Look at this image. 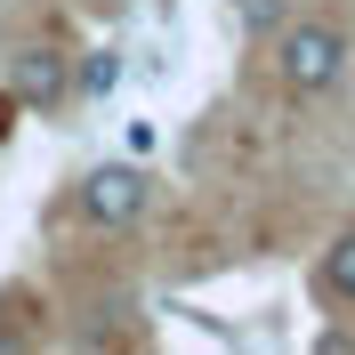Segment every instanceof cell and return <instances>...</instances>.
Returning <instances> with one entry per match:
<instances>
[{"mask_svg": "<svg viewBox=\"0 0 355 355\" xmlns=\"http://www.w3.org/2000/svg\"><path fill=\"white\" fill-rule=\"evenodd\" d=\"M275 73H283V89L291 97H323V89L347 73V33L339 24H315V17H299V24H275Z\"/></svg>", "mask_w": 355, "mask_h": 355, "instance_id": "cell-1", "label": "cell"}, {"mask_svg": "<svg viewBox=\"0 0 355 355\" xmlns=\"http://www.w3.org/2000/svg\"><path fill=\"white\" fill-rule=\"evenodd\" d=\"M146 202H154V178L137 170V162H105V170L81 178V218L89 226H130Z\"/></svg>", "mask_w": 355, "mask_h": 355, "instance_id": "cell-2", "label": "cell"}, {"mask_svg": "<svg viewBox=\"0 0 355 355\" xmlns=\"http://www.w3.org/2000/svg\"><path fill=\"white\" fill-rule=\"evenodd\" d=\"M65 89H73V57H65V49L33 41V49L17 57V97H24V105H57Z\"/></svg>", "mask_w": 355, "mask_h": 355, "instance_id": "cell-3", "label": "cell"}, {"mask_svg": "<svg viewBox=\"0 0 355 355\" xmlns=\"http://www.w3.org/2000/svg\"><path fill=\"white\" fill-rule=\"evenodd\" d=\"M121 73H130V65H121V49H89L81 65H73V89H81V97H97V105H105L113 89H121Z\"/></svg>", "mask_w": 355, "mask_h": 355, "instance_id": "cell-4", "label": "cell"}, {"mask_svg": "<svg viewBox=\"0 0 355 355\" xmlns=\"http://www.w3.org/2000/svg\"><path fill=\"white\" fill-rule=\"evenodd\" d=\"M323 291H331L339 307H355V226L339 234L331 250H323Z\"/></svg>", "mask_w": 355, "mask_h": 355, "instance_id": "cell-5", "label": "cell"}, {"mask_svg": "<svg viewBox=\"0 0 355 355\" xmlns=\"http://www.w3.org/2000/svg\"><path fill=\"white\" fill-rule=\"evenodd\" d=\"M234 17H243V33H259V41H275V24L291 17V0H234Z\"/></svg>", "mask_w": 355, "mask_h": 355, "instance_id": "cell-6", "label": "cell"}, {"mask_svg": "<svg viewBox=\"0 0 355 355\" xmlns=\"http://www.w3.org/2000/svg\"><path fill=\"white\" fill-rule=\"evenodd\" d=\"M0 137H8V105H0Z\"/></svg>", "mask_w": 355, "mask_h": 355, "instance_id": "cell-7", "label": "cell"}]
</instances>
